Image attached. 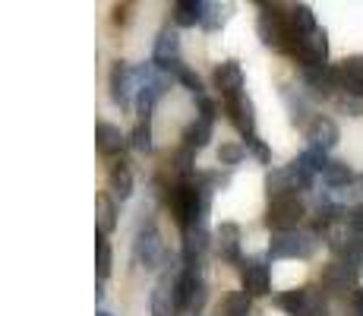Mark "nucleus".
Segmentation results:
<instances>
[{"instance_id": "32", "label": "nucleus", "mask_w": 363, "mask_h": 316, "mask_svg": "<svg viewBox=\"0 0 363 316\" xmlns=\"http://www.w3.org/2000/svg\"><path fill=\"white\" fill-rule=\"evenodd\" d=\"M243 156H247V149H243V146H234V143H225L218 149V161H221V165H240Z\"/></svg>"}, {"instance_id": "22", "label": "nucleus", "mask_w": 363, "mask_h": 316, "mask_svg": "<svg viewBox=\"0 0 363 316\" xmlns=\"http://www.w3.org/2000/svg\"><path fill=\"white\" fill-rule=\"evenodd\" d=\"M202 4L206 0H174V23L177 26H199L202 23Z\"/></svg>"}, {"instance_id": "9", "label": "nucleus", "mask_w": 363, "mask_h": 316, "mask_svg": "<svg viewBox=\"0 0 363 316\" xmlns=\"http://www.w3.org/2000/svg\"><path fill=\"white\" fill-rule=\"evenodd\" d=\"M306 139H310V149L332 152L335 146H338V139H341V130H338V124H335L332 117L319 114V117H313V121L306 124Z\"/></svg>"}, {"instance_id": "12", "label": "nucleus", "mask_w": 363, "mask_h": 316, "mask_svg": "<svg viewBox=\"0 0 363 316\" xmlns=\"http://www.w3.org/2000/svg\"><path fill=\"white\" fill-rule=\"evenodd\" d=\"M212 82H215V89H218L225 98L240 95L243 92V70H240V63H237V60L218 63V67H215V73H212Z\"/></svg>"}, {"instance_id": "34", "label": "nucleus", "mask_w": 363, "mask_h": 316, "mask_svg": "<svg viewBox=\"0 0 363 316\" xmlns=\"http://www.w3.org/2000/svg\"><path fill=\"white\" fill-rule=\"evenodd\" d=\"M347 228L354 231V237H363V202L347 209Z\"/></svg>"}, {"instance_id": "4", "label": "nucleus", "mask_w": 363, "mask_h": 316, "mask_svg": "<svg viewBox=\"0 0 363 316\" xmlns=\"http://www.w3.org/2000/svg\"><path fill=\"white\" fill-rule=\"evenodd\" d=\"M133 256H136L139 266H145V269H158V266L167 259V250H164V241L162 234H158L155 228H143L136 234V244H133Z\"/></svg>"}, {"instance_id": "21", "label": "nucleus", "mask_w": 363, "mask_h": 316, "mask_svg": "<svg viewBox=\"0 0 363 316\" xmlns=\"http://www.w3.org/2000/svg\"><path fill=\"white\" fill-rule=\"evenodd\" d=\"M108 184H111V190H114L117 200H130L133 196V171H130L127 161H117V165L111 168Z\"/></svg>"}, {"instance_id": "1", "label": "nucleus", "mask_w": 363, "mask_h": 316, "mask_svg": "<svg viewBox=\"0 0 363 316\" xmlns=\"http://www.w3.org/2000/svg\"><path fill=\"white\" fill-rule=\"evenodd\" d=\"M319 241L316 231H281V234H272L269 241V256L272 259H310L316 253Z\"/></svg>"}, {"instance_id": "37", "label": "nucleus", "mask_w": 363, "mask_h": 316, "mask_svg": "<svg viewBox=\"0 0 363 316\" xmlns=\"http://www.w3.org/2000/svg\"><path fill=\"white\" fill-rule=\"evenodd\" d=\"M306 316H329V310H325V304H323V307H316V310H310Z\"/></svg>"}, {"instance_id": "40", "label": "nucleus", "mask_w": 363, "mask_h": 316, "mask_svg": "<svg viewBox=\"0 0 363 316\" xmlns=\"http://www.w3.org/2000/svg\"><path fill=\"white\" fill-rule=\"evenodd\" d=\"M250 316H253V313H250Z\"/></svg>"}, {"instance_id": "35", "label": "nucleus", "mask_w": 363, "mask_h": 316, "mask_svg": "<svg viewBox=\"0 0 363 316\" xmlns=\"http://www.w3.org/2000/svg\"><path fill=\"white\" fill-rule=\"evenodd\" d=\"M215 114H218L215 102H212V98L202 95V98H199V117H206V121H212V124H215Z\"/></svg>"}, {"instance_id": "26", "label": "nucleus", "mask_w": 363, "mask_h": 316, "mask_svg": "<svg viewBox=\"0 0 363 316\" xmlns=\"http://www.w3.org/2000/svg\"><path fill=\"white\" fill-rule=\"evenodd\" d=\"M111 266H114V256H111V244H108V237L99 234V241H95V272H99L101 282L111 276Z\"/></svg>"}, {"instance_id": "29", "label": "nucleus", "mask_w": 363, "mask_h": 316, "mask_svg": "<svg viewBox=\"0 0 363 316\" xmlns=\"http://www.w3.org/2000/svg\"><path fill=\"white\" fill-rule=\"evenodd\" d=\"M338 73H341V80H351V82H360L363 86V54L345 58L338 63Z\"/></svg>"}, {"instance_id": "16", "label": "nucleus", "mask_w": 363, "mask_h": 316, "mask_svg": "<svg viewBox=\"0 0 363 316\" xmlns=\"http://www.w3.org/2000/svg\"><path fill=\"white\" fill-rule=\"evenodd\" d=\"M265 190H269V196H272V200H278V196H288V193H297L294 165L272 168V171H269V178H265Z\"/></svg>"}, {"instance_id": "24", "label": "nucleus", "mask_w": 363, "mask_h": 316, "mask_svg": "<svg viewBox=\"0 0 363 316\" xmlns=\"http://www.w3.org/2000/svg\"><path fill=\"white\" fill-rule=\"evenodd\" d=\"M323 180H325V187H332V190H341V187H351V180H354V171L345 165V161H329V165L323 168Z\"/></svg>"}, {"instance_id": "25", "label": "nucleus", "mask_w": 363, "mask_h": 316, "mask_svg": "<svg viewBox=\"0 0 363 316\" xmlns=\"http://www.w3.org/2000/svg\"><path fill=\"white\" fill-rule=\"evenodd\" d=\"M253 310V298L247 291H231L221 300V316H250Z\"/></svg>"}, {"instance_id": "3", "label": "nucleus", "mask_w": 363, "mask_h": 316, "mask_svg": "<svg viewBox=\"0 0 363 316\" xmlns=\"http://www.w3.org/2000/svg\"><path fill=\"white\" fill-rule=\"evenodd\" d=\"M206 278L199 276V266H184L177 278V313H199L206 307Z\"/></svg>"}, {"instance_id": "30", "label": "nucleus", "mask_w": 363, "mask_h": 316, "mask_svg": "<svg viewBox=\"0 0 363 316\" xmlns=\"http://www.w3.org/2000/svg\"><path fill=\"white\" fill-rule=\"evenodd\" d=\"M171 73L177 76V82H184V86H186V92H193L196 98H202V95H206V92H202V80H199L196 73H193L190 67H184V63H177V67H174Z\"/></svg>"}, {"instance_id": "13", "label": "nucleus", "mask_w": 363, "mask_h": 316, "mask_svg": "<svg viewBox=\"0 0 363 316\" xmlns=\"http://www.w3.org/2000/svg\"><path fill=\"white\" fill-rule=\"evenodd\" d=\"M208 228H206V222H199V224H190V228L184 231V263L186 266H199V256L208 250Z\"/></svg>"}, {"instance_id": "39", "label": "nucleus", "mask_w": 363, "mask_h": 316, "mask_svg": "<svg viewBox=\"0 0 363 316\" xmlns=\"http://www.w3.org/2000/svg\"><path fill=\"white\" fill-rule=\"evenodd\" d=\"M360 187H363V178H360Z\"/></svg>"}, {"instance_id": "31", "label": "nucleus", "mask_w": 363, "mask_h": 316, "mask_svg": "<svg viewBox=\"0 0 363 316\" xmlns=\"http://www.w3.org/2000/svg\"><path fill=\"white\" fill-rule=\"evenodd\" d=\"M130 146L136 152H152V124L149 121H139L136 130L130 133Z\"/></svg>"}, {"instance_id": "10", "label": "nucleus", "mask_w": 363, "mask_h": 316, "mask_svg": "<svg viewBox=\"0 0 363 316\" xmlns=\"http://www.w3.org/2000/svg\"><path fill=\"white\" fill-rule=\"evenodd\" d=\"M225 111H228V117H231V124L243 133V139L256 136V108H253V102H250L247 95L240 92V95L225 98Z\"/></svg>"}, {"instance_id": "7", "label": "nucleus", "mask_w": 363, "mask_h": 316, "mask_svg": "<svg viewBox=\"0 0 363 316\" xmlns=\"http://www.w3.org/2000/svg\"><path fill=\"white\" fill-rule=\"evenodd\" d=\"M152 63H155L162 73H171L180 63V35L167 26V29L158 32L155 38V51H152Z\"/></svg>"}, {"instance_id": "8", "label": "nucleus", "mask_w": 363, "mask_h": 316, "mask_svg": "<svg viewBox=\"0 0 363 316\" xmlns=\"http://www.w3.org/2000/svg\"><path fill=\"white\" fill-rule=\"evenodd\" d=\"M240 278H243V291L250 298H262L272 288V272L262 259H240Z\"/></svg>"}, {"instance_id": "28", "label": "nucleus", "mask_w": 363, "mask_h": 316, "mask_svg": "<svg viewBox=\"0 0 363 316\" xmlns=\"http://www.w3.org/2000/svg\"><path fill=\"white\" fill-rule=\"evenodd\" d=\"M341 263H345L354 276H360L363 272V237H354V241L347 244V250L341 253Z\"/></svg>"}, {"instance_id": "27", "label": "nucleus", "mask_w": 363, "mask_h": 316, "mask_svg": "<svg viewBox=\"0 0 363 316\" xmlns=\"http://www.w3.org/2000/svg\"><path fill=\"white\" fill-rule=\"evenodd\" d=\"M225 19H228V6H221V4H202V29L206 32H215V29H221L225 26Z\"/></svg>"}, {"instance_id": "6", "label": "nucleus", "mask_w": 363, "mask_h": 316, "mask_svg": "<svg viewBox=\"0 0 363 316\" xmlns=\"http://www.w3.org/2000/svg\"><path fill=\"white\" fill-rule=\"evenodd\" d=\"M275 307L284 310L288 316H306L310 310L323 307V294L316 288H294V291H284L275 298Z\"/></svg>"}, {"instance_id": "15", "label": "nucleus", "mask_w": 363, "mask_h": 316, "mask_svg": "<svg viewBox=\"0 0 363 316\" xmlns=\"http://www.w3.org/2000/svg\"><path fill=\"white\" fill-rule=\"evenodd\" d=\"M127 143L130 139L123 136L121 126H114V124H99V130H95V146H99V152L108 158L127 149Z\"/></svg>"}, {"instance_id": "36", "label": "nucleus", "mask_w": 363, "mask_h": 316, "mask_svg": "<svg viewBox=\"0 0 363 316\" xmlns=\"http://www.w3.org/2000/svg\"><path fill=\"white\" fill-rule=\"evenodd\" d=\"M354 313L363 316V288H357V291H354Z\"/></svg>"}, {"instance_id": "2", "label": "nucleus", "mask_w": 363, "mask_h": 316, "mask_svg": "<svg viewBox=\"0 0 363 316\" xmlns=\"http://www.w3.org/2000/svg\"><path fill=\"white\" fill-rule=\"evenodd\" d=\"M306 209L303 200L297 193L278 196V200L269 202V212H265V224L272 228V234H281V231H297V224L303 222Z\"/></svg>"}, {"instance_id": "20", "label": "nucleus", "mask_w": 363, "mask_h": 316, "mask_svg": "<svg viewBox=\"0 0 363 316\" xmlns=\"http://www.w3.org/2000/svg\"><path fill=\"white\" fill-rule=\"evenodd\" d=\"M95 222H99V234L101 237H108L111 231L117 228V206H114V200H111L108 193H99L95 196Z\"/></svg>"}, {"instance_id": "14", "label": "nucleus", "mask_w": 363, "mask_h": 316, "mask_svg": "<svg viewBox=\"0 0 363 316\" xmlns=\"http://www.w3.org/2000/svg\"><path fill=\"white\" fill-rule=\"evenodd\" d=\"M215 244H218L221 259L240 263V228H237L234 222H225L218 231H215Z\"/></svg>"}, {"instance_id": "23", "label": "nucleus", "mask_w": 363, "mask_h": 316, "mask_svg": "<svg viewBox=\"0 0 363 316\" xmlns=\"http://www.w3.org/2000/svg\"><path fill=\"white\" fill-rule=\"evenodd\" d=\"M171 168L180 180H193L196 178V152L186 149V146H180V149L171 156Z\"/></svg>"}, {"instance_id": "38", "label": "nucleus", "mask_w": 363, "mask_h": 316, "mask_svg": "<svg viewBox=\"0 0 363 316\" xmlns=\"http://www.w3.org/2000/svg\"><path fill=\"white\" fill-rule=\"evenodd\" d=\"M99 316H111V313H99Z\"/></svg>"}, {"instance_id": "33", "label": "nucleus", "mask_w": 363, "mask_h": 316, "mask_svg": "<svg viewBox=\"0 0 363 316\" xmlns=\"http://www.w3.org/2000/svg\"><path fill=\"white\" fill-rule=\"evenodd\" d=\"M243 149H247V152H253V156L259 158L262 165H269V161H272V149L262 143L259 136H247V143H243Z\"/></svg>"}, {"instance_id": "11", "label": "nucleus", "mask_w": 363, "mask_h": 316, "mask_svg": "<svg viewBox=\"0 0 363 316\" xmlns=\"http://www.w3.org/2000/svg\"><path fill=\"white\" fill-rule=\"evenodd\" d=\"M133 92H139L136 70H130L127 63H114V70H111V98H114L121 108H127L133 102Z\"/></svg>"}, {"instance_id": "19", "label": "nucleus", "mask_w": 363, "mask_h": 316, "mask_svg": "<svg viewBox=\"0 0 363 316\" xmlns=\"http://www.w3.org/2000/svg\"><path fill=\"white\" fill-rule=\"evenodd\" d=\"M212 130H215L212 121H206V117H196V121H193L184 130V146H186V149H193V152L206 149L208 139H212Z\"/></svg>"}, {"instance_id": "5", "label": "nucleus", "mask_w": 363, "mask_h": 316, "mask_svg": "<svg viewBox=\"0 0 363 316\" xmlns=\"http://www.w3.org/2000/svg\"><path fill=\"white\" fill-rule=\"evenodd\" d=\"M180 272H184V269L171 266V269L158 278L155 291H152V300H149V304H152V316H174V313H177V278H180Z\"/></svg>"}, {"instance_id": "18", "label": "nucleus", "mask_w": 363, "mask_h": 316, "mask_svg": "<svg viewBox=\"0 0 363 316\" xmlns=\"http://www.w3.org/2000/svg\"><path fill=\"white\" fill-rule=\"evenodd\" d=\"M288 29L294 38H303V35H310V32H316L319 26H316V16H313V10L306 4H297V6H291L288 10Z\"/></svg>"}, {"instance_id": "17", "label": "nucleus", "mask_w": 363, "mask_h": 316, "mask_svg": "<svg viewBox=\"0 0 363 316\" xmlns=\"http://www.w3.org/2000/svg\"><path fill=\"white\" fill-rule=\"evenodd\" d=\"M354 278H357V276H354L345 263H329V266H325V272H323V285H325V291H332V294L351 291Z\"/></svg>"}]
</instances>
